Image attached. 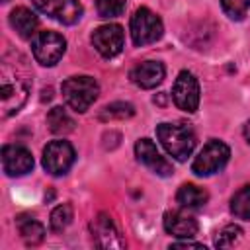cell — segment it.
<instances>
[{"instance_id":"1","label":"cell","mask_w":250,"mask_h":250,"mask_svg":"<svg viewBox=\"0 0 250 250\" xmlns=\"http://www.w3.org/2000/svg\"><path fill=\"white\" fill-rule=\"evenodd\" d=\"M31 90V72L21 53L8 51L0 62V107L2 117L21 109Z\"/></svg>"},{"instance_id":"2","label":"cell","mask_w":250,"mask_h":250,"mask_svg":"<svg viewBox=\"0 0 250 250\" xmlns=\"http://www.w3.org/2000/svg\"><path fill=\"white\" fill-rule=\"evenodd\" d=\"M156 137L166 152L180 162L188 160L195 148V133L186 123H160L156 127Z\"/></svg>"},{"instance_id":"3","label":"cell","mask_w":250,"mask_h":250,"mask_svg":"<svg viewBox=\"0 0 250 250\" xmlns=\"http://www.w3.org/2000/svg\"><path fill=\"white\" fill-rule=\"evenodd\" d=\"M64 102L74 111H86L98 98L100 86L92 76H70L61 86Z\"/></svg>"},{"instance_id":"4","label":"cell","mask_w":250,"mask_h":250,"mask_svg":"<svg viewBox=\"0 0 250 250\" xmlns=\"http://www.w3.org/2000/svg\"><path fill=\"white\" fill-rule=\"evenodd\" d=\"M162 20L148 8H139L131 16V39L135 45H150L162 37Z\"/></svg>"},{"instance_id":"5","label":"cell","mask_w":250,"mask_h":250,"mask_svg":"<svg viewBox=\"0 0 250 250\" xmlns=\"http://www.w3.org/2000/svg\"><path fill=\"white\" fill-rule=\"evenodd\" d=\"M31 51L39 64L55 66L66 51V41L57 31H39L31 41Z\"/></svg>"},{"instance_id":"6","label":"cell","mask_w":250,"mask_h":250,"mask_svg":"<svg viewBox=\"0 0 250 250\" xmlns=\"http://www.w3.org/2000/svg\"><path fill=\"white\" fill-rule=\"evenodd\" d=\"M229 156H230V148L223 141H209L193 158L191 170L197 176H211L229 162Z\"/></svg>"},{"instance_id":"7","label":"cell","mask_w":250,"mask_h":250,"mask_svg":"<svg viewBox=\"0 0 250 250\" xmlns=\"http://www.w3.org/2000/svg\"><path fill=\"white\" fill-rule=\"evenodd\" d=\"M74 148L68 141H51L43 148V168L51 176H62L74 164Z\"/></svg>"},{"instance_id":"8","label":"cell","mask_w":250,"mask_h":250,"mask_svg":"<svg viewBox=\"0 0 250 250\" xmlns=\"http://www.w3.org/2000/svg\"><path fill=\"white\" fill-rule=\"evenodd\" d=\"M172 100L174 104L188 111V113H193L199 105V84H197V78L188 72V70H182L172 86Z\"/></svg>"},{"instance_id":"9","label":"cell","mask_w":250,"mask_h":250,"mask_svg":"<svg viewBox=\"0 0 250 250\" xmlns=\"http://www.w3.org/2000/svg\"><path fill=\"white\" fill-rule=\"evenodd\" d=\"M125 43V35H123V27L117 23H105L94 29L92 33V45L96 47V51L104 57V59H111L115 55L121 53Z\"/></svg>"},{"instance_id":"10","label":"cell","mask_w":250,"mask_h":250,"mask_svg":"<svg viewBox=\"0 0 250 250\" xmlns=\"http://www.w3.org/2000/svg\"><path fill=\"white\" fill-rule=\"evenodd\" d=\"M31 2L39 12L51 16L57 21L66 23V25L76 23L84 12L82 4L78 0H31Z\"/></svg>"},{"instance_id":"11","label":"cell","mask_w":250,"mask_h":250,"mask_svg":"<svg viewBox=\"0 0 250 250\" xmlns=\"http://www.w3.org/2000/svg\"><path fill=\"white\" fill-rule=\"evenodd\" d=\"M92 238L96 242V246L100 248H123L125 240L121 238L115 223L111 221V217L107 213H100L94 221H92Z\"/></svg>"},{"instance_id":"12","label":"cell","mask_w":250,"mask_h":250,"mask_svg":"<svg viewBox=\"0 0 250 250\" xmlns=\"http://www.w3.org/2000/svg\"><path fill=\"white\" fill-rule=\"evenodd\" d=\"M2 166L8 176H23L33 168L31 152L21 145H6L2 148Z\"/></svg>"},{"instance_id":"13","label":"cell","mask_w":250,"mask_h":250,"mask_svg":"<svg viewBox=\"0 0 250 250\" xmlns=\"http://www.w3.org/2000/svg\"><path fill=\"white\" fill-rule=\"evenodd\" d=\"M135 154L141 164H145L148 170H152L158 176H170L172 174V164L158 152L156 145L150 139H139L135 145Z\"/></svg>"},{"instance_id":"14","label":"cell","mask_w":250,"mask_h":250,"mask_svg":"<svg viewBox=\"0 0 250 250\" xmlns=\"http://www.w3.org/2000/svg\"><path fill=\"white\" fill-rule=\"evenodd\" d=\"M164 74H166V68H164L162 62H158V61H145V62L137 64L131 70L129 76H131V80L139 88L150 90V88H156L164 80Z\"/></svg>"},{"instance_id":"15","label":"cell","mask_w":250,"mask_h":250,"mask_svg":"<svg viewBox=\"0 0 250 250\" xmlns=\"http://www.w3.org/2000/svg\"><path fill=\"white\" fill-rule=\"evenodd\" d=\"M197 221L184 211H168L164 215V230L176 238H191L197 234Z\"/></svg>"},{"instance_id":"16","label":"cell","mask_w":250,"mask_h":250,"mask_svg":"<svg viewBox=\"0 0 250 250\" xmlns=\"http://www.w3.org/2000/svg\"><path fill=\"white\" fill-rule=\"evenodd\" d=\"M10 25L16 29V33L23 39H31L37 35V18L27 8H14L10 12Z\"/></svg>"},{"instance_id":"17","label":"cell","mask_w":250,"mask_h":250,"mask_svg":"<svg viewBox=\"0 0 250 250\" xmlns=\"http://www.w3.org/2000/svg\"><path fill=\"white\" fill-rule=\"evenodd\" d=\"M176 199H178V203H180L182 207H186V209H199V207H203V205L207 203L209 195H207V191H205L203 188H199V186H195V184H184V186L178 189Z\"/></svg>"},{"instance_id":"18","label":"cell","mask_w":250,"mask_h":250,"mask_svg":"<svg viewBox=\"0 0 250 250\" xmlns=\"http://www.w3.org/2000/svg\"><path fill=\"white\" fill-rule=\"evenodd\" d=\"M16 223H18L20 234H21V238H23V242H25L27 246H37V244L43 242V238H45V229H43V225H41L39 221L27 217V215H21V217L16 219Z\"/></svg>"},{"instance_id":"19","label":"cell","mask_w":250,"mask_h":250,"mask_svg":"<svg viewBox=\"0 0 250 250\" xmlns=\"http://www.w3.org/2000/svg\"><path fill=\"white\" fill-rule=\"evenodd\" d=\"M47 125L55 135H66L74 131V119L68 115L64 107H59V105L47 113Z\"/></svg>"},{"instance_id":"20","label":"cell","mask_w":250,"mask_h":250,"mask_svg":"<svg viewBox=\"0 0 250 250\" xmlns=\"http://www.w3.org/2000/svg\"><path fill=\"white\" fill-rule=\"evenodd\" d=\"M230 211L236 219L250 221V186H242L230 199Z\"/></svg>"},{"instance_id":"21","label":"cell","mask_w":250,"mask_h":250,"mask_svg":"<svg viewBox=\"0 0 250 250\" xmlns=\"http://www.w3.org/2000/svg\"><path fill=\"white\" fill-rule=\"evenodd\" d=\"M135 115V107L127 102H113L109 105H105L100 113L102 121H111V119H129Z\"/></svg>"},{"instance_id":"22","label":"cell","mask_w":250,"mask_h":250,"mask_svg":"<svg viewBox=\"0 0 250 250\" xmlns=\"http://www.w3.org/2000/svg\"><path fill=\"white\" fill-rule=\"evenodd\" d=\"M72 205L70 203H62V205H57L55 209H53V213H51V229L55 230V232H62L68 225H70V221H72Z\"/></svg>"},{"instance_id":"23","label":"cell","mask_w":250,"mask_h":250,"mask_svg":"<svg viewBox=\"0 0 250 250\" xmlns=\"http://www.w3.org/2000/svg\"><path fill=\"white\" fill-rule=\"evenodd\" d=\"M242 238V229L238 225H227L221 229V232L215 238V246L217 248H230L234 244H238V240Z\"/></svg>"},{"instance_id":"24","label":"cell","mask_w":250,"mask_h":250,"mask_svg":"<svg viewBox=\"0 0 250 250\" xmlns=\"http://www.w3.org/2000/svg\"><path fill=\"white\" fill-rule=\"evenodd\" d=\"M96 10L102 18H117L125 12V0H96Z\"/></svg>"},{"instance_id":"25","label":"cell","mask_w":250,"mask_h":250,"mask_svg":"<svg viewBox=\"0 0 250 250\" xmlns=\"http://www.w3.org/2000/svg\"><path fill=\"white\" fill-rule=\"evenodd\" d=\"M221 6L230 20H242L250 8V0H221Z\"/></svg>"},{"instance_id":"26","label":"cell","mask_w":250,"mask_h":250,"mask_svg":"<svg viewBox=\"0 0 250 250\" xmlns=\"http://www.w3.org/2000/svg\"><path fill=\"white\" fill-rule=\"evenodd\" d=\"M170 248H205L203 244H199V242H174V244H170Z\"/></svg>"},{"instance_id":"27","label":"cell","mask_w":250,"mask_h":250,"mask_svg":"<svg viewBox=\"0 0 250 250\" xmlns=\"http://www.w3.org/2000/svg\"><path fill=\"white\" fill-rule=\"evenodd\" d=\"M244 137H246V141H248V145H250V121L244 125Z\"/></svg>"},{"instance_id":"28","label":"cell","mask_w":250,"mask_h":250,"mask_svg":"<svg viewBox=\"0 0 250 250\" xmlns=\"http://www.w3.org/2000/svg\"><path fill=\"white\" fill-rule=\"evenodd\" d=\"M2 2H8V0H2Z\"/></svg>"}]
</instances>
